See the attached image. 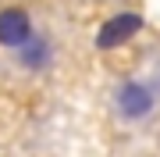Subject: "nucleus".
Here are the masks:
<instances>
[{
  "mask_svg": "<svg viewBox=\"0 0 160 157\" xmlns=\"http://www.w3.org/2000/svg\"><path fill=\"white\" fill-rule=\"evenodd\" d=\"M114 107H118V114L125 118V122H146L157 111V89L149 86V82L128 79L114 93Z\"/></svg>",
  "mask_w": 160,
  "mask_h": 157,
  "instance_id": "nucleus-1",
  "label": "nucleus"
},
{
  "mask_svg": "<svg viewBox=\"0 0 160 157\" xmlns=\"http://www.w3.org/2000/svg\"><path fill=\"white\" fill-rule=\"evenodd\" d=\"M135 32H142V14L139 11H121L114 18H107V22L100 25L96 32V47L100 50H114V47H125Z\"/></svg>",
  "mask_w": 160,
  "mask_h": 157,
  "instance_id": "nucleus-2",
  "label": "nucleus"
},
{
  "mask_svg": "<svg viewBox=\"0 0 160 157\" xmlns=\"http://www.w3.org/2000/svg\"><path fill=\"white\" fill-rule=\"evenodd\" d=\"M29 36H32L29 11H22V7H7V11H0V47L18 50Z\"/></svg>",
  "mask_w": 160,
  "mask_h": 157,
  "instance_id": "nucleus-3",
  "label": "nucleus"
},
{
  "mask_svg": "<svg viewBox=\"0 0 160 157\" xmlns=\"http://www.w3.org/2000/svg\"><path fill=\"white\" fill-rule=\"evenodd\" d=\"M50 57H53V47H50L46 36H29V39L18 47V61L29 71H43L46 64H50Z\"/></svg>",
  "mask_w": 160,
  "mask_h": 157,
  "instance_id": "nucleus-4",
  "label": "nucleus"
}]
</instances>
